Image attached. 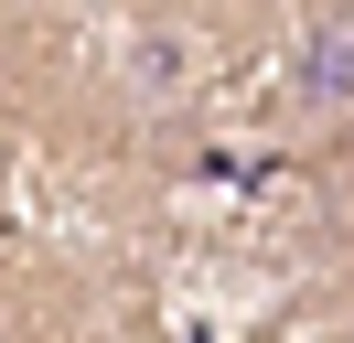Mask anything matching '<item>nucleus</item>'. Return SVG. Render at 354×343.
I'll use <instances>...</instances> for the list:
<instances>
[{
  "label": "nucleus",
  "instance_id": "obj_1",
  "mask_svg": "<svg viewBox=\"0 0 354 343\" xmlns=\"http://www.w3.org/2000/svg\"><path fill=\"white\" fill-rule=\"evenodd\" d=\"M290 118L344 129L354 118V0H311L301 43H290Z\"/></svg>",
  "mask_w": 354,
  "mask_h": 343
},
{
  "label": "nucleus",
  "instance_id": "obj_2",
  "mask_svg": "<svg viewBox=\"0 0 354 343\" xmlns=\"http://www.w3.org/2000/svg\"><path fill=\"white\" fill-rule=\"evenodd\" d=\"M0 343H22V333H11V322H0Z\"/></svg>",
  "mask_w": 354,
  "mask_h": 343
}]
</instances>
